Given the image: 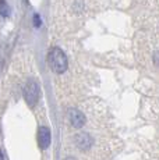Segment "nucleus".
Wrapping results in <instances>:
<instances>
[{
    "mask_svg": "<svg viewBox=\"0 0 159 160\" xmlns=\"http://www.w3.org/2000/svg\"><path fill=\"white\" fill-rule=\"evenodd\" d=\"M48 64L50 70L56 74H63L67 70L69 61L64 52L59 48H52L50 52L48 53Z\"/></svg>",
    "mask_w": 159,
    "mask_h": 160,
    "instance_id": "1",
    "label": "nucleus"
},
{
    "mask_svg": "<svg viewBox=\"0 0 159 160\" xmlns=\"http://www.w3.org/2000/svg\"><path fill=\"white\" fill-rule=\"evenodd\" d=\"M24 98L29 106H35L39 99V87L35 81H28L24 88Z\"/></svg>",
    "mask_w": 159,
    "mask_h": 160,
    "instance_id": "2",
    "label": "nucleus"
},
{
    "mask_svg": "<svg viewBox=\"0 0 159 160\" xmlns=\"http://www.w3.org/2000/svg\"><path fill=\"white\" fill-rule=\"evenodd\" d=\"M69 121L71 122L73 127L81 128L82 125L85 124L87 118H85L84 113H81L80 110H70V113H69Z\"/></svg>",
    "mask_w": 159,
    "mask_h": 160,
    "instance_id": "3",
    "label": "nucleus"
},
{
    "mask_svg": "<svg viewBox=\"0 0 159 160\" xmlns=\"http://www.w3.org/2000/svg\"><path fill=\"white\" fill-rule=\"evenodd\" d=\"M50 141H52V135H50V130L46 127H41L39 128V132H38V142H39V146L42 149H46L50 145Z\"/></svg>",
    "mask_w": 159,
    "mask_h": 160,
    "instance_id": "4",
    "label": "nucleus"
},
{
    "mask_svg": "<svg viewBox=\"0 0 159 160\" xmlns=\"http://www.w3.org/2000/svg\"><path fill=\"white\" fill-rule=\"evenodd\" d=\"M0 14L3 17H8V14H10V10H8V6L6 3V0H0Z\"/></svg>",
    "mask_w": 159,
    "mask_h": 160,
    "instance_id": "5",
    "label": "nucleus"
},
{
    "mask_svg": "<svg viewBox=\"0 0 159 160\" xmlns=\"http://www.w3.org/2000/svg\"><path fill=\"white\" fill-rule=\"evenodd\" d=\"M33 20H35V25L39 27V15H35V17H33Z\"/></svg>",
    "mask_w": 159,
    "mask_h": 160,
    "instance_id": "6",
    "label": "nucleus"
},
{
    "mask_svg": "<svg viewBox=\"0 0 159 160\" xmlns=\"http://www.w3.org/2000/svg\"><path fill=\"white\" fill-rule=\"evenodd\" d=\"M0 160H4L3 159V155H2V150H0Z\"/></svg>",
    "mask_w": 159,
    "mask_h": 160,
    "instance_id": "7",
    "label": "nucleus"
}]
</instances>
